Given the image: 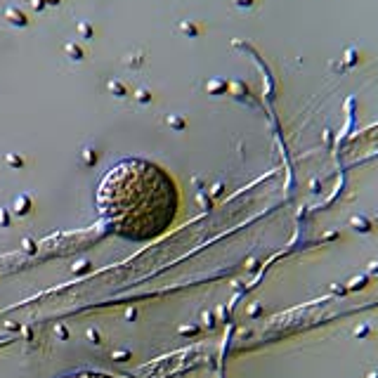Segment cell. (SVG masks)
I'll list each match as a JSON object with an SVG mask.
<instances>
[{
  "mask_svg": "<svg viewBox=\"0 0 378 378\" xmlns=\"http://www.w3.org/2000/svg\"><path fill=\"white\" fill-rule=\"evenodd\" d=\"M97 208L106 227L130 241L163 234L177 213L173 177L152 161L128 158L114 165L97 189Z\"/></svg>",
  "mask_w": 378,
  "mask_h": 378,
  "instance_id": "cell-1",
  "label": "cell"
},
{
  "mask_svg": "<svg viewBox=\"0 0 378 378\" xmlns=\"http://www.w3.org/2000/svg\"><path fill=\"white\" fill-rule=\"evenodd\" d=\"M66 378H114V376H106V374H99V371H81V374H73V376Z\"/></svg>",
  "mask_w": 378,
  "mask_h": 378,
  "instance_id": "cell-2",
  "label": "cell"
}]
</instances>
